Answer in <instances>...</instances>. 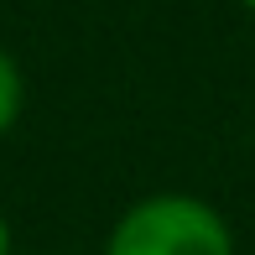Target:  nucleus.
<instances>
[{
    "label": "nucleus",
    "mask_w": 255,
    "mask_h": 255,
    "mask_svg": "<svg viewBox=\"0 0 255 255\" xmlns=\"http://www.w3.org/2000/svg\"><path fill=\"white\" fill-rule=\"evenodd\" d=\"M104 255H235V240L203 198L156 193L120 214Z\"/></svg>",
    "instance_id": "obj_1"
},
{
    "label": "nucleus",
    "mask_w": 255,
    "mask_h": 255,
    "mask_svg": "<svg viewBox=\"0 0 255 255\" xmlns=\"http://www.w3.org/2000/svg\"><path fill=\"white\" fill-rule=\"evenodd\" d=\"M21 99H26V84H21V68H16V57H10L5 47H0V135L16 125V115H21Z\"/></svg>",
    "instance_id": "obj_2"
},
{
    "label": "nucleus",
    "mask_w": 255,
    "mask_h": 255,
    "mask_svg": "<svg viewBox=\"0 0 255 255\" xmlns=\"http://www.w3.org/2000/svg\"><path fill=\"white\" fill-rule=\"evenodd\" d=\"M0 255H10V224L0 219Z\"/></svg>",
    "instance_id": "obj_3"
},
{
    "label": "nucleus",
    "mask_w": 255,
    "mask_h": 255,
    "mask_svg": "<svg viewBox=\"0 0 255 255\" xmlns=\"http://www.w3.org/2000/svg\"><path fill=\"white\" fill-rule=\"evenodd\" d=\"M245 5H250V10H255V0H245Z\"/></svg>",
    "instance_id": "obj_4"
}]
</instances>
